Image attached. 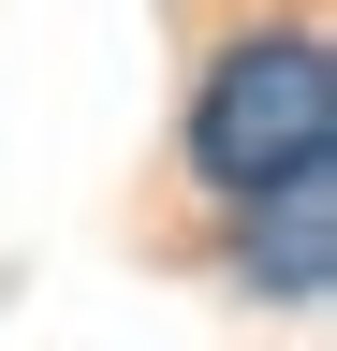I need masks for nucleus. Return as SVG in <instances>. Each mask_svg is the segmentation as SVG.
Returning a JSON list of instances; mask_svg holds the SVG:
<instances>
[{"label":"nucleus","instance_id":"2","mask_svg":"<svg viewBox=\"0 0 337 351\" xmlns=\"http://www.w3.org/2000/svg\"><path fill=\"white\" fill-rule=\"evenodd\" d=\"M249 278H264V293H293V307L337 278V176H293V191H264V205H249Z\"/></svg>","mask_w":337,"mask_h":351},{"label":"nucleus","instance_id":"1","mask_svg":"<svg viewBox=\"0 0 337 351\" xmlns=\"http://www.w3.org/2000/svg\"><path fill=\"white\" fill-rule=\"evenodd\" d=\"M191 176L235 191V205L293 191V176H337V59H323V29L279 15V29L220 44V73L191 103Z\"/></svg>","mask_w":337,"mask_h":351}]
</instances>
